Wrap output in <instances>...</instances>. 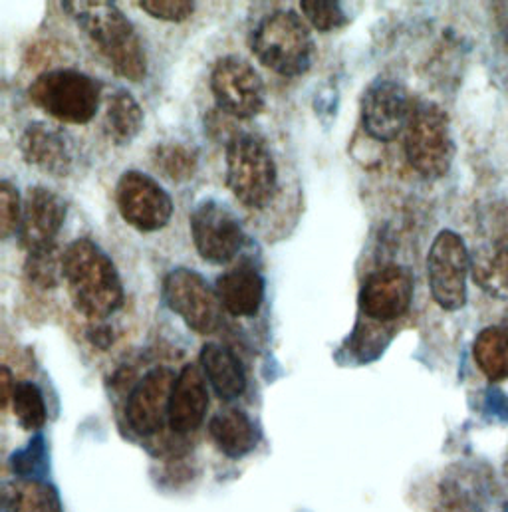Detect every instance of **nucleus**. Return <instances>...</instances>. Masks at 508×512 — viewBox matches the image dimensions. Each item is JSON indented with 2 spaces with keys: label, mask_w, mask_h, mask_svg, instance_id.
<instances>
[{
  "label": "nucleus",
  "mask_w": 508,
  "mask_h": 512,
  "mask_svg": "<svg viewBox=\"0 0 508 512\" xmlns=\"http://www.w3.org/2000/svg\"><path fill=\"white\" fill-rule=\"evenodd\" d=\"M62 274L72 304L86 318L100 322L118 312L126 292L114 260L88 239L74 241L62 258Z\"/></svg>",
  "instance_id": "1"
},
{
  "label": "nucleus",
  "mask_w": 508,
  "mask_h": 512,
  "mask_svg": "<svg viewBox=\"0 0 508 512\" xmlns=\"http://www.w3.org/2000/svg\"><path fill=\"white\" fill-rule=\"evenodd\" d=\"M62 6L118 76L129 82H143L147 78L145 48L116 2L80 0L64 2Z\"/></svg>",
  "instance_id": "2"
},
{
  "label": "nucleus",
  "mask_w": 508,
  "mask_h": 512,
  "mask_svg": "<svg viewBox=\"0 0 508 512\" xmlns=\"http://www.w3.org/2000/svg\"><path fill=\"white\" fill-rule=\"evenodd\" d=\"M251 50L262 66L286 78L306 74L316 58L312 32L292 10L264 16L251 34Z\"/></svg>",
  "instance_id": "3"
},
{
  "label": "nucleus",
  "mask_w": 508,
  "mask_h": 512,
  "mask_svg": "<svg viewBox=\"0 0 508 512\" xmlns=\"http://www.w3.org/2000/svg\"><path fill=\"white\" fill-rule=\"evenodd\" d=\"M30 102L50 118L82 126L96 118L102 88L88 74L74 68H60L40 74L28 88Z\"/></svg>",
  "instance_id": "4"
},
{
  "label": "nucleus",
  "mask_w": 508,
  "mask_h": 512,
  "mask_svg": "<svg viewBox=\"0 0 508 512\" xmlns=\"http://www.w3.org/2000/svg\"><path fill=\"white\" fill-rule=\"evenodd\" d=\"M227 187L249 209H264L274 201L278 171L258 135L239 131L227 141Z\"/></svg>",
  "instance_id": "5"
},
{
  "label": "nucleus",
  "mask_w": 508,
  "mask_h": 512,
  "mask_svg": "<svg viewBox=\"0 0 508 512\" xmlns=\"http://www.w3.org/2000/svg\"><path fill=\"white\" fill-rule=\"evenodd\" d=\"M403 145L409 165L421 177L429 181L445 177L455 159L449 116L433 102H415Z\"/></svg>",
  "instance_id": "6"
},
{
  "label": "nucleus",
  "mask_w": 508,
  "mask_h": 512,
  "mask_svg": "<svg viewBox=\"0 0 508 512\" xmlns=\"http://www.w3.org/2000/svg\"><path fill=\"white\" fill-rule=\"evenodd\" d=\"M471 255L461 235L443 229L427 255V278L433 300L447 312H457L467 304V278Z\"/></svg>",
  "instance_id": "7"
},
{
  "label": "nucleus",
  "mask_w": 508,
  "mask_h": 512,
  "mask_svg": "<svg viewBox=\"0 0 508 512\" xmlns=\"http://www.w3.org/2000/svg\"><path fill=\"white\" fill-rule=\"evenodd\" d=\"M163 298L169 310L197 334H213L221 324V300L195 270H171L163 280Z\"/></svg>",
  "instance_id": "8"
},
{
  "label": "nucleus",
  "mask_w": 508,
  "mask_h": 512,
  "mask_svg": "<svg viewBox=\"0 0 508 512\" xmlns=\"http://www.w3.org/2000/svg\"><path fill=\"white\" fill-rule=\"evenodd\" d=\"M211 90L219 110L231 118L251 120L266 106V88L260 74L239 56H223L213 66Z\"/></svg>",
  "instance_id": "9"
},
{
  "label": "nucleus",
  "mask_w": 508,
  "mask_h": 512,
  "mask_svg": "<svg viewBox=\"0 0 508 512\" xmlns=\"http://www.w3.org/2000/svg\"><path fill=\"white\" fill-rule=\"evenodd\" d=\"M191 235L197 253L211 264H227L241 253L245 231L231 209L207 199L191 213Z\"/></svg>",
  "instance_id": "10"
},
{
  "label": "nucleus",
  "mask_w": 508,
  "mask_h": 512,
  "mask_svg": "<svg viewBox=\"0 0 508 512\" xmlns=\"http://www.w3.org/2000/svg\"><path fill=\"white\" fill-rule=\"evenodd\" d=\"M116 201L127 225L141 233L161 231L173 217L169 193L141 171H126L120 177Z\"/></svg>",
  "instance_id": "11"
},
{
  "label": "nucleus",
  "mask_w": 508,
  "mask_h": 512,
  "mask_svg": "<svg viewBox=\"0 0 508 512\" xmlns=\"http://www.w3.org/2000/svg\"><path fill=\"white\" fill-rule=\"evenodd\" d=\"M413 106L405 86L380 78L368 86L362 98L364 129L378 141H393L405 133Z\"/></svg>",
  "instance_id": "12"
},
{
  "label": "nucleus",
  "mask_w": 508,
  "mask_h": 512,
  "mask_svg": "<svg viewBox=\"0 0 508 512\" xmlns=\"http://www.w3.org/2000/svg\"><path fill=\"white\" fill-rule=\"evenodd\" d=\"M413 300V276L407 268L389 264L368 276L360 292L362 314L387 324L401 318Z\"/></svg>",
  "instance_id": "13"
},
{
  "label": "nucleus",
  "mask_w": 508,
  "mask_h": 512,
  "mask_svg": "<svg viewBox=\"0 0 508 512\" xmlns=\"http://www.w3.org/2000/svg\"><path fill=\"white\" fill-rule=\"evenodd\" d=\"M175 380L177 378L169 368H155L133 387L127 399V423L137 435H155L165 419H169Z\"/></svg>",
  "instance_id": "14"
},
{
  "label": "nucleus",
  "mask_w": 508,
  "mask_h": 512,
  "mask_svg": "<svg viewBox=\"0 0 508 512\" xmlns=\"http://www.w3.org/2000/svg\"><path fill=\"white\" fill-rule=\"evenodd\" d=\"M66 221V203L46 187H30L22 207L18 241L28 253L56 245Z\"/></svg>",
  "instance_id": "15"
},
{
  "label": "nucleus",
  "mask_w": 508,
  "mask_h": 512,
  "mask_svg": "<svg viewBox=\"0 0 508 512\" xmlns=\"http://www.w3.org/2000/svg\"><path fill=\"white\" fill-rule=\"evenodd\" d=\"M22 159L52 177H66L74 169V145L72 139L52 124L36 122L22 131L18 141Z\"/></svg>",
  "instance_id": "16"
},
{
  "label": "nucleus",
  "mask_w": 508,
  "mask_h": 512,
  "mask_svg": "<svg viewBox=\"0 0 508 512\" xmlns=\"http://www.w3.org/2000/svg\"><path fill=\"white\" fill-rule=\"evenodd\" d=\"M209 409V391L203 374L197 366H185L177 376L171 403H169V427L187 435L201 427Z\"/></svg>",
  "instance_id": "17"
},
{
  "label": "nucleus",
  "mask_w": 508,
  "mask_h": 512,
  "mask_svg": "<svg viewBox=\"0 0 508 512\" xmlns=\"http://www.w3.org/2000/svg\"><path fill=\"white\" fill-rule=\"evenodd\" d=\"M215 292L229 314L251 318L264 302V276L251 260H243L217 278Z\"/></svg>",
  "instance_id": "18"
},
{
  "label": "nucleus",
  "mask_w": 508,
  "mask_h": 512,
  "mask_svg": "<svg viewBox=\"0 0 508 512\" xmlns=\"http://www.w3.org/2000/svg\"><path fill=\"white\" fill-rule=\"evenodd\" d=\"M201 366L209 384L213 385L221 399L233 401L245 393V368L229 348L221 344H205L201 350Z\"/></svg>",
  "instance_id": "19"
},
{
  "label": "nucleus",
  "mask_w": 508,
  "mask_h": 512,
  "mask_svg": "<svg viewBox=\"0 0 508 512\" xmlns=\"http://www.w3.org/2000/svg\"><path fill=\"white\" fill-rule=\"evenodd\" d=\"M209 433L219 451L231 459L245 457L256 447V429L243 409L219 411L209 423Z\"/></svg>",
  "instance_id": "20"
},
{
  "label": "nucleus",
  "mask_w": 508,
  "mask_h": 512,
  "mask_svg": "<svg viewBox=\"0 0 508 512\" xmlns=\"http://www.w3.org/2000/svg\"><path fill=\"white\" fill-rule=\"evenodd\" d=\"M489 485L483 475L461 471L451 475L439 491V512H485Z\"/></svg>",
  "instance_id": "21"
},
{
  "label": "nucleus",
  "mask_w": 508,
  "mask_h": 512,
  "mask_svg": "<svg viewBox=\"0 0 508 512\" xmlns=\"http://www.w3.org/2000/svg\"><path fill=\"white\" fill-rule=\"evenodd\" d=\"M473 280L495 298L508 296V241L483 245L471 258Z\"/></svg>",
  "instance_id": "22"
},
{
  "label": "nucleus",
  "mask_w": 508,
  "mask_h": 512,
  "mask_svg": "<svg viewBox=\"0 0 508 512\" xmlns=\"http://www.w3.org/2000/svg\"><path fill=\"white\" fill-rule=\"evenodd\" d=\"M4 512H62V503L48 483L18 479L4 485Z\"/></svg>",
  "instance_id": "23"
},
{
  "label": "nucleus",
  "mask_w": 508,
  "mask_h": 512,
  "mask_svg": "<svg viewBox=\"0 0 508 512\" xmlns=\"http://www.w3.org/2000/svg\"><path fill=\"white\" fill-rule=\"evenodd\" d=\"M473 356L491 382L508 380V328L489 326L481 330L473 344Z\"/></svg>",
  "instance_id": "24"
},
{
  "label": "nucleus",
  "mask_w": 508,
  "mask_h": 512,
  "mask_svg": "<svg viewBox=\"0 0 508 512\" xmlns=\"http://www.w3.org/2000/svg\"><path fill=\"white\" fill-rule=\"evenodd\" d=\"M143 128V110L137 100L127 92L118 90L110 102L106 112V129L114 143L127 145L131 143Z\"/></svg>",
  "instance_id": "25"
},
{
  "label": "nucleus",
  "mask_w": 508,
  "mask_h": 512,
  "mask_svg": "<svg viewBox=\"0 0 508 512\" xmlns=\"http://www.w3.org/2000/svg\"><path fill=\"white\" fill-rule=\"evenodd\" d=\"M151 163L165 179L173 183L189 181L199 165V155L183 143H161L151 153Z\"/></svg>",
  "instance_id": "26"
},
{
  "label": "nucleus",
  "mask_w": 508,
  "mask_h": 512,
  "mask_svg": "<svg viewBox=\"0 0 508 512\" xmlns=\"http://www.w3.org/2000/svg\"><path fill=\"white\" fill-rule=\"evenodd\" d=\"M62 258L64 253H60L58 245L32 251L28 253V260L24 264V274L30 280V284L42 290H52L58 286L60 278H64Z\"/></svg>",
  "instance_id": "27"
},
{
  "label": "nucleus",
  "mask_w": 508,
  "mask_h": 512,
  "mask_svg": "<svg viewBox=\"0 0 508 512\" xmlns=\"http://www.w3.org/2000/svg\"><path fill=\"white\" fill-rule=\"evenodd\" d=\"M12 409L26 431H38L46 423V403L40 387L32 382L14 384Z\"/></svg>",
  "instance_id": "28"
},
{
  "label": "nucleus",
  "mask_w": 508,
  "mask_h": 512,
  "mask_svg": "<svg viewBox=\"0 0 508 512\" xmlns=\"http://www.w3.org/2000/svg\"><path fill=\"white\" fill-rule=\"evenodd\" d=\"M306 20L318 32H332L348 22V14L344 12L340 2L334 0H302L300 2Z\"/></svg>",
  "instance_id": "29"
},
{
  "label": "nucleus",
  "mask_w": 508,
  "mask_h": 512,
  "mask_svg": "<svg viewBox=\"0 0 508 512\" xmlns=\"http://www.w3.org/2000/svg\"><path fill=\"white\" fill-rule=\"evenodd\" d=\"M10 467L20 479H38L46 471V447L44 439L38 435L34 437L26 449H20L12 455Z\"/></svg>",
  "instance_id": "30"
},
{
  "label": "nucleus",
  "mask_w": 508,
  "mask_h": 512,
  "mask_svg": "<svg viewBox=\"0 0 508 512\" xmlns=\"http://www.w3.org/2000/svg\"><path fill=\"white\" fill-rule=\"evenodd\" d=\"M22 221V207L18 189L10 181L0 183V235L8 239L14 235Z\"/></svg>",
  "instance_id": "31"
},
{
  "label": "nucleus",
  "mask_w": 508,
  "mask_h": 512,
  "mask_svg": "<svg viewBox=\"0 0 508 512\" xmlns=\"http://www.w3.org/2000/svg\"><path fill=\"white\" fill-rule=\"evenodd\" d=\"M141 10H145L149 16L165 22H185L195 12V2L189 0H141Z\"/></svg>",
  "instance_id": "32"
},
{
  "label": "nucleus",
  "mask_w": 508,
  "mask_h": 512,
  "mask_svg": "<svg viewBox=\"0 0 508 512\" xmlns=\"http://www.w3.org/2000/svg\"><path fill=\"white\" fill-rule=\"evenodd\" d=\"M387 340H389V334H383L381 330L374 332L372 328H368V326L364 328L360 324L356 334H354V340H352L354 342V352L358 354V358L362 362H370V360L380 356Z\"/></svg>",
  "instance_id": "33"
},
{
  "label": "nucleus",
  "mask_w": 508,
  "mask_h": 512,
  "mask_svg": "<svg viewBox=\"0 0 508 512\" xmlns=\"http://www.w3.org/2000/svg\"><path fill=\"white\" fill-rule=\"evenodd\" d=\"M88 340L100 348V350H108L112 344H114V332L110 326H104V324H96L90 328L88 332Z\"/></svg>",
  "instance_id": "34"
},
{
  "label": "nucleus",
  "mask_w": 508,
  "mask_h": 512,
  "mask_svg": "<svg viewBox=\"0 0 508 512\" xmlns=\"http://www.w3.org/2000/svg\"><path fill=\"white\" fill-rule=\"evenodd\" d=\"M12 393H14V385L10 378V370L2 368V407L8 405V401L12 399Z\"/></svg>",
  "instance_id": "35"
},
{
  "label": "nucleus",
  "mask_w": 508,
  "mask_h": 512,
  "mask_svg": "<svg viewBox=\"0 0 508 512\" xmlns=\"http://www.w3.org/2000/svg\"><path fill=\"white\" fill-rule=\"evenodd\" d=\"M507 479H508V461H507Z\"/></svg>",
  "instance_id": "36"
}]
</instances>
